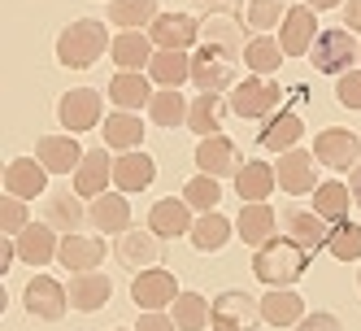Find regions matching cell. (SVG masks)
Returning a JSON list of instances; mask_svg holds the SVG:
<instances>
[{
    "label": "cell",
    "instance_id": "1",
    "mask_svg": "<svg viewBox=\"0 0 361 331\" xmlns=\"http://www.w3.org/2000/svg\"><path fill=\"white\" fill-rule=\"evenodd\" d=\"M309 270V253L292 236H274L262 248H252V275L266 288H296Z\"/></svg>",
    "mask_w": 361,
    "mask_h": 331
},
{
    "label": "cell",
    "instance_id": "2",
    "mask_svg": "<svg viewBox=\"0 0 361 331\" xmlns=\"http://www.w3.org/2000/svg\"><path fill=\"white\" fill-rule=\"evenodd\" d=\"M109 27L100 18H74L70 27H61L57 35V61L66 70H92L100 57L109 53Z\"/></svg>",
    "mask_w": 361,
    "mask_h": 331
},
{
    "label": "cell",
    "instance_id": "3",
    "mask_svg": "<svg viewBox=\"0 0 361 331\" xmlns=\"http://www.w3.org/2000/svg\"><path fill=\"white\" fill-rule=\"evenodd\" d=\"M226 105H231V114L244 118V122H266V118H274L283 109V88L274 79H262V74H248L244 83L231 88Z\"/></svg>",
    "mask_w": 361,
    "mask_h": 331
},
{
    "label": "cell",
    "instance_id": "4",
    "mask_svg": "<svg viewBox=\"0 0 361 331\" xmlns=\"http://www.w3.org/2000/svg\"><path fill=\"white\" fill-rule=\"evenodd\" d=\"M357 53H361V44L348 27H326L318 31L314 48H309V61H314L318 74H331V79H340V74L357 70Z\"/></svg>",
    "mask_w": 361,
    "mask_h": 331
},
{
    "label": "cell",
    "instance_id": "5",
    "mask_svg": "<svg viewBox=\"0 0 361 331\" xmlns=\"http://www.w3.org/2000/svg\"><path fill=\"white\" fill-rule=\"evenodd\" d=\"M235 70H240V57L226 53V48H214V44H196L192 53V83L196 92H231L235 88Z\"/></svg>",
    "mask_w": 361,
    "mask_h": 331
},
{
    "label": "cell",
    "instance_id": "6",
    "mask_svg": "<svg viewBox=\"0 0 361 331\" xmlns=\"http://www.w3.org/2000/svg\"><path fill=\"white\" fill-rule=\"evenodd\" d=\"M57 122H61V131H70V136L100 126V122H105V92H96V88H70V92H61Z\"/></svg>",
    "mask_w": 361,
    "mask_h": 331
},
{
    "label": "cell",
    "instance_id": "7",
    "mask_svg": "<svg viewBox=\"0 0 361 331\" xmlns=\"http://www.w3.org/2000/svg\"><path fill=\"white\" fill-rule=\"evenodd\" d=\"M266 318H262V301L240 292V288H226L214 296V331H257Z\"/></svg>",
    "mask_w": 361,
    "mask_h": 331
},
{
    "label": "cell",
    "instance_id": "8",
    "mask_svg": "<svg viewBox=\"0 0 361 331\" xmlns=\"http://www.w3.org/2000/svg\"><path fill=\"white\" fill-rule=\"evenodd\" d=\"M22 305H27V314L39 318V323H61L66 310H70V288L53 275H35L27 288H22Z\"/></svg>",
    "mask_w": 361,
    "mask_h": 331
},
{
    "label": "cell",
    "instance_id": "9",
    "mask_svg": "<svg viewBox=\"0 0 361 331\" xmlns=\"http://www.w3.org/2000/svg\"><path fill=\"white\" fill-rule=\"evenodd\" d=\"M314 157L326 170H353L361 162V136L348 126H322L314 136Z\"/></svg>",
    "mask_w": 361,
    "mask_h": 331
},
{
    "label": "cell",
    "instance_id": "10",
    "mask_svg": "<svg viewBox=\"0 0 361 331\" xmlns=\"http://www.w3.org/2000/svg\"><path fill=\"white\" fill-rule=\"evenodd\" d=\"M114 258L126 266V270H152L161 266V236L152 231V227H131V231H122L118 244H114Z\"/></svg>",
    "mask_w": 361,
    "mask_h": 331
},
{
    "label": "cell",
    "instance_id": "11",
    "mask_svg": "<svg viewBox=\"0 0 361 331\" xmlns=\"http://www.w3.org/2000/svg\"><path fill=\"white\" fill-rule=\"evenodd\" d=\"M274 174H279V188L288 196H314V188H318V157L305 152V148H288V152H279Z\"/></svg>",
    "mask_w": 361,
    "mask_h": 331
},
{
    "label": "cell",
    "instance_id": "12",
    "mask_svg": "<svg viewBox=\"0 0 361 331\" xmlns=\"http://www.w3.org/2000/svg\"><path fill=\"white\" fill-rule=\"evenodd\" d=\"M196 166L200 174H214V179H235L244 166V152L231 136H204L196 144Z\"/></svg>",
    "mask_w": 361,
    "mask_h": 331
},
{
    "label": "cell",
    "instance_id": "13",
    "mask_svg": "<svg viewBox=\"0 0 361 331\" xmlns=\"http://www.w3.org/2000/svg\"><path fill=\"white\" fill-rule=\"evenodd\" d=\"M318 40V13L309 5H292L279 22V44L288 57H309V48Z\"/></svg>",
    "mask_w": 361,
    "mask_h": 331
},
{
    "label": "cell",
    "instance_id": "14",
    "mask_svg": "<svg viewBox=\"0 0 361 331\" xmlns=\"http://www.w3.org/2000/svg\"><path fill=\"white\" fill-rule=\"evenodd\" d=\"M148 40L157 44V48L192 53V48L200 44V18H192V13H161V18L148 27Z\"/></svg>",
    "mask_w": 361,
    "mask_h": 331
},
{
    "label": "cell",
    "instance_id": "15",
    "mask_svg": "<svg viewBox=\"0 0 361 331\" xmlns=\"http://www.w3.org/2000/svg\"><path fill=\"white\" fill-rule=\"evenodd\" d=\"M131 301L140 305V310H166V305L178 301V279L161 266H152V270H140L131 279Z\"/></svg>",
    "mask_w": 361,
    "mask_h": 331
},
{
    "label": "cell",
    "instance_id": "16",
    "mask_svg": "<svg viewBox=\"0 0 361 331\" xmlns=\"http://www.w3.org/2000/svg\"><path fill=\"white\" fill-rule=\"evenodd\" d=\"M152 179H157V162L148 157L144 148H131V152H118L114 157V188L135 196V192H148Z\"/></svg>",
    "mask_w": 361,
    "mask_h": 331
},
{
    "label": "cell",
    "instance_id": "17",
    "mask_svg": "<svg viewBox=\"0 0 361 331\" xmlns=\"http://www.w3.org/2000/svg\"><path fill=\"white\" fill-rule=\"evenodd\" d=\"M109 183H114V157H109V148H87L79 170H74V192H79L83 200H96V196L109 192Z\"/></svg>",
    "mask_w": 361,
    "mask_h": 331
},
{
    "label": "cell",
    "instance_id": "18",
    "mask_svg": "<svg viewBox=\"0 0 361 331\" xmlns=\"http://www.w3.org/2000/svg\"><path fill=\"white\" fill-rule=\"evenodd\" d=\"M18 244V262H27V266H48V262H57V253H61V231L57 227H48V222H31L22 236H13Z\"/></svg>",
    "mask_w": 361,
    "mask_h": 331
},
{
    "label": "cell",
    "instance_id": "19",
    "mask_svg": "<svg viewBox=\"0 0 361 331\" xmlns=\"http://www.w3.org/2000/svg\"><path fill=\"white\" fill-rule=\"evenodd\" d=\"M105 96L114 100V109H126V114H140L148 109V100H152V79H148V70H118Z\"/></svg>",
    "mask_w": 361,
    "mask_h": 331
},
{
    "label": "cell",
    "instance_id": "20",
    "mask_svg": "<svg viewBox=\"0 0 361 331\" xmlns=\"http://www.w3.org/2000/svg\"><path fill=\"white\" fill-rule=\"evenodd\" d=\"M114 296V279L109 275H100V270H79V275H70V310H79V314H96V310H105Z\"/></svg>",
    "mask_w": 361,
    "mask_h": 331
},
{
    "label": "cell",
    "instance_id": "21",
    "mask_svg": "<svg viewBox=\"0 0 361 331\" xmlns=\"http://www.w3.org/2000/svg\"><path fill=\"white\" fill-rule=\"evenodd\" d=\"M87 222L96 227L100 236H122V231H131V200H126V192H105V196H96L92 205H87Z\"/></svg>",
    "mask_w": 361,
    "mask_h": 331
},
{
    "label": "cell",
    "instance_id": "22",
    "mask_svg": "<svg viewBox=\"0 0 361 331\" xmlns=\"http://www.w3.org/2000/svg\"><path fill=\"white\" fill-rule=\"evenodd\" d=\"M196 210L188 205L183 196H161V200H152V210H148V227L157 231L161 240H174V236H188L192 231V218Z\"/></svg>",
    "mask_w": 361,
    "mask_h": 331
},
{
    "label": "cell",
    "instance_id": "23",
    "mask_svg": "<svg viewBox=\"0 0 361 331\" xmlns=\"http://www.w3.org/2000/svg\"><path fill=\"white\" fill-rule=\"evenodd\" d=\"M44 188H48V166L39 157H13L5 166V192L9 196L35 200V196H44Z\"/></svg>",
    "mask_w": 361,
    "mask_h": 331
},
{
    "label": "cell",
    "instance_id": "24",
    "mask_svg": "<svg viewBox=\"0 0 361 331\" xmlns=\"http://www.w3.org/2000/svg\"><path fill=\"white\" fill-rule=\"evenodd\" d=\"M274 231H279V218H274V210L266 205V200H248V205H240L235 240H244L248 248H262L266 240H274Z\"/></svg>",
    "mask_w": 361,
    "mask_h": 331
},
{
    "label": "cell",
    "instance_id": "25",
    "mask_svg": "<svg viewBox=\"0 0 361 331\" xmlns=\"http://www.w3.org/2000/svg\"><path fill=\"white\" fill-rule=\"evenodd\" d=\"M35 157L48 166V174H74L79 162H83V148H79V140H74L70 131H61V136H39Z\"/></svg>",
    "mask_w": 361,
    "mask_h": 331
},
{
    "label": "cell",
    "instance_id": "26",
    "mask_svg": "<svg viewBox=\"0 0 361 331\" xmlns=\"http://www.w3.org/2000/svg\"><path fill=\"white\" fill-rule=\"evenodd\" d=\"M244 18H235V13H204L200 18V44H214V48H226V53H244Z\"/></svg>",
    "mask_w": 361,
    "mask_h": 331
},
{
    "label": "cell",
    "instance_id": "27",
    "mask_svg": "<svg viewBox=\"0 0 361 331\" xmlns=\"http://www.w3.org/2000/svg\"><path fill=\"white\" fill-rule=\"evenodd\" d=\"M188 240H192V248H196V253H222L231 240H235V222H231L226 214H218V210L196 214Z\"/></svg>",
    "mask_w": 361,
    "mask_h": 331
},
{
    "label": "cell",
    "instance_id": "28",
    "mask_svg": "<svg viewBox=\"0 0 361 331\" xmlns=\"http://www.w3.org/2000/svg\"><path fill=\"white\" fill-rule=\"evenodd\" d=\"M300 136H305L300 114H296V109H279L274 118L262 122V131H257V144H262L266 152H288V148L300 144Z\"/></svg>",
    "mask_w": 361,
    "mask_h": 331
},
{
    "label": "cell",
    "instance_id": "29",
    "mask_svg": "<svg viewBox=\"0 0 361 331\" xmlns=\"http://www.w3.org/2000/svg\"><path fill=\"white\" fill-rule=\"evenodd\" d=\"M57 262L66 270H100V262H105V240L100 236H61V253H57Z\"/></svg>",
    "mask_w": 361,
    "mask_h": 331
},
{
    "label": "cell",
    "instance_id": "30",
    "mask_svg": "<svg viewBox=\"0 0 361 331\" xmlns=\"http://www.w3.org/2000/svg\"><path fill=\"white\" fill-rule=\"evenodd\" d=\"M305 314H309V310H305V296H300L296 288H270V292L262 296V318H266L270 327H279V331L296 327Z\"/></svg>",
    "mask_w": 361,
    "mask_h": 331
},
{
    "label": "cell",
    "instance_id": "31",
    "mask_svg": "<svg viewBox=\"0 0 361 331\" xmlns=\"http://www.w3.org/2000/svg\"><path fill=\"white\" fill-rule=\"evenodd\" d=\"M44 222H48V227H57L61 236H74V231H79V227L87 222L83 196L74 192V188H70V192H53V196L44 200Z\"/></svg>",
    "mask_w": 361,
    "mask_h": 331
},
{
    "label": "cell",
    "instance_id": "32",
    "mask_svg": "<svg viewBox=\"0 0 361 331\" xmlns=\"http://www.w3.org/2000/svg\"><path fill=\"white\" fill-rule=\"evenodd\" d=\"M152 53H157V44L148 40V31H122L109 44V57H114L118 70H148Z\"/></svg>",
    "mask_w": 361,
    "mask_h": 331
},
{
    "label": "cell",
    "instance_id": "33",
    "mask_svg": "<svg viewBox=\"0 0 361 331\" xmlns=\"http://www.w3.org/2000/svg\"><path fill=\"white\" fill-rule=\"evenodd\" d=\"M288 236L314 258V253H322L326 248V236H331V222L322 218V214H314V210H288Z\"/></svg>",
    "mask_w": 361,
    "mask_h": 331
},
{
    "label": "cell",
    "instance_id": "34",
    "mask_svg": "<svg viewBox=\"0 0 361 331\" xmlns=\"http://www.w3.org/2000/svg\"><path fill=\"white\" fill-rule=\"evenodd\" d=\"M283 57H288V53H283L279 35H248L244 53H240V61L248 66V74H262V79H274Z\"/></svg>",
    "mask_w": 361,
    "mask_h": 331
},
{
    "label": "cell",
    "instance_id": "35",
    "mask_svg": "<svg viewBox=\"0 0 361 331\" xmlns=\"http://www.w3.org/2000/svg\"><path fill=\"white\" fill-rule=\"evenodd\" d=\"M226 114H231V105L222 96L200 92V96H192V105H188V131H196L200 140L204 136H222V118Z\"/></svg>",
    "mask_w": 361,
    "mask_h": 331
},
{
    "label": "cell",
    "instance_id": "36",
    "mask_svg": "<svg viewBox=\"0 0 361 331\" xmlns=\"http://www.w3.org/2000/svg\"><path fill=\"white\" fill-rule=\"evenodd\" d=\"M279 188V174H274V166L270 162H262V157H252V162H244L240 166V174H235V192H240V200L248 205V200H270V192Z\"/></svg>",
    "mask_w": 361,
    "mask_h": 331
},
{
    "label": "cell",
    "instance_id": "37",
    "mask_svg": "<svg viewBox=\"0 0 361 331\" xmlns=\"http://www.w3.org/2000/svg\"><path fill=\"white\" fill-rule=\"evenodd\" d=\"M148 79L157 88H183L192 79V53H174V48H157L148 61Z\"/></svg>",
    "mask_w": 361,
    "mask_h": 331
},
{
    "label": "cell",
    "instance_id": "38",
    "mask_svg": "<svg viewBox=\"0 0 361 331\" xmlns=\"http://www.w3.org/2000/svg\"><path fill=\"white\" fill-rule=\"evenodd\" d=\"M105 148H114V152H131V148H140L144 144V122H140V114H126V109H114V114H105Z\"/></svg>",
    "mask_w": 361,
    "mask_h": 331
},
{
    "label": "cell",
    "instance_id": "39",
    "mask_svg": "<svg viewBox=\"0 0 361 331\" xmlns=\"http://www.w3.org/2000/svg\"><path fill=\"white\" fill-rule=\"evenodd\" d=\"M188 105L192 100L178 96V88H157L148 100V122L161 126V131H174V126H188Z\"/></svg>",
    "mask_w": 361,
    "mask_h": 331
},
{
    "label": "cell",
    "instance_id": "40",
    "mask_svg": "<svg viewBox=\"0 0 361 331\" xmlns=\"http://www.w3.org/2000/svg\"><path fill=\"white\" fill-rule=\"evenodd\" d=\"M161 18V5L157 0H109V27H122V31H144Z\"/></svg>",
    "mask_w": 361,
    "mask_h": 331
},
{
    "label": "cell",
    "instance_id": "41",
    "mask_svg": "<svg viewBox=\"0 0 361 331\" xmlns=\"http://www.w3.org/2000/svg\"><path fill=\"white\" fill-rule=\"evenodd\" d=\"M309 210L322 214L331 227H335V222H344L348 210H353V192H348V183H340V179L318 183V188H314V205H309Z\"/></svg>",
    "mask_w": 361,
    "mask_h": 331
},
{
    "label": "cell",
    "instance_id": "42",
    "mask_svg": "<svg viewBox=\"0 0 361 331\" xmlns=\"http://www.w3.org/2000/svg\"><path fill=\"white\" fill-rule=\"evenodd\" d=\"M170 318L178 331H204L214 323V301H204L200 292H178V301L170 305Z\"/></svg>",
    "mask_w": 361,
    "mask_h": 331
},
{
    "label": "cell",
    "instance_id": "43",
    "mask_svg": "<svg viewBox=\"0 0 361 331\" xmlns=\"http://www.w3.org/2000/svg\"><path fill=\"white\" fill-rule=\"evenodd\" d=\"M292 5L288 0H244V27L252 35H266L270 27H279L283 13H288Z\"/></svg>",
    "mask_w": 361,
    "mask_h": 331
},
{
    "label": "cell",
    "instance_id": "44",
    "mask_svg": "<svg viewBox=\"0 0 361 331\" xmlns=\"http://www.w3.org/2000/svg\"><path fill=\"white\" fill-rule=\"evenodd\" d=\"M326 253H331L335 262H361V227L353 218L335 222L331 236H326Z\"/></svg>",
    "mask_w": 361,
    "mask_h": 331
},
{
    "label": "cell",
    "instance_id": "45",
    "mask_svg": "<svg viewBox=\"0 0 361 331\" xmlns=\"http://www.w3.org/2000/svg\"><path fill=\"white\" fill-rule=\"evenodd\" d=\"M183 200H188L196 214L218 210V200H222V179H214V174H196V179L183 183Z\"/></svg>",
    "mask_w": 361,
    "mask_h": 331
},
{
    "label": "cell",
    "instance_id": "46",
    "mask_svg": "<svg viewBox=\"0 0 361 331\" xmlns=\"http://www.w3.org/2000/svg\"><path fill=\"white\" fill-rule=\"evenodd\" d=\"M27 227H31V210H27V200L5 192V200H0V236H22Z\"/></svg>",
    "mask_w": 361,
    "mask_h": 331
},
{
    "label": "cell",
    "instance_id": "47",
    "mask_svg": "<svg viewBox=\"0 0 361 331\" xmlns=\"http://www.w3.org/2000/svg\"><path fill=\"white\" fill-rule=\"evenodd\" d=\"M335 100H340L344 109H361V70H348L335 79Z\"/></svg>",
    "mask_w": 361,
    "mask_h": 331
},
{
    "label": "cell",
    "instance_id": "48",
    "mask_svg": "<svg viewBox=\"0 0 361 331\" xmlns=\"http://www.w3.org/2000/svg\"><path fill=\"white\" fill-rule=\"evenodd\" d=\"M292 331H344V323L335 314H326V310H318V314H305Z\"/></svg>",
    "mask_w": 361,
    "mask_h": 331
},
{
    "label": "cell",
    "instance_id": "49",
    "mask_svg": "<svg viewBox=\"0 0 361 331\" xmlns=\"http://www.w3.org/2000/svg\"><path fill=\"white\" fill-rule=\"evenodd\" d=\"M135 331H178V327H174V318H170L166 310H140Z\"/></svg>",
    "mask_w": 361,
    "mask_h": 331
},
{
    "label": "cell",
    "instance_id": "50",
    "mask_svg": "<svg viewBox=\"0 0 361 331\" xmlns=\"http://www.w3.org/2000/svg\"><path fill=\"white\" fill-rule=\"evenodd\" d=\"M344 27L353 35H361V0H348V5H344Z\"/></svg>",
    "mask_w": 361,
    "mask_h": 331
},
{
    "label": "cell",
    "instance_id": "51",
    "mask_svg": "<svg viewBox=\"0 0 361 331\" xmlns=\"http://www.w3.org/2000/svg\"><path fill=\"white\" fill-rule=\"evenodd\" d=\"M348 192H353V205L361 210V162H357V166L348 170Z\"/></svg>",
    "mask_w": 361,
    "mask_h": 331
},
{
    "label": "cell",
    "instance_id": "52",
    "mask_svg": "<svg viewBox=\"0 0 361 331\" xmlns=\"http://www.w3.org/2000/svg\"><path fill=\"white\" fill-rule=\"evenodd\" d=\"M204 13H231V0H196Z\"/></svg>",
    "mask_w": 361,
    "mask_h": 331
},
{
    "label": "cell",
    "instance_id": "53",
    "mask_svg": "<svg viewBox=\"0 0 361 331\" xmlns=\"http://www.w3.org/2000/svg\"><path fill=\"white\" fill-rule=\"evenodd\" d=\"M305 5H309V9H314V13H322V9H344V5H348V0H305Z\"/></svg>",
    "mask_w": 361,
    "mask_h": 331
},
{
    "label": "cell",
    "instance_id": "54",
    "mask_svg": "<svg viewBox=\"0 0 361 331\" xmlns=\"http://www.w3.org/2000/svg\"><path fill=\"white\" fill-rule=\"evenodd\" d=\"M109 331H135V327H109Z\"/></svg>",
    "mask_w": 361,
    "mask_h": 331
},
{
    "label": "cell",
    "instance_id": "55",
    "mask_svg": "<svg viewBox=\"0 0 361 331\" xmlns=\"http://www.w3.org/2000/svg\"><path fill=\"white\" fill-rule=\"evenodd\" d=\"M357 288H361V270H357Z\"/></svg>",
    "mask_w": 361,
    "mask_h": 331
},
{
    "label": "cell",
    "instance_id": "56",
    "mask_svg": "<svg viewBox=\"0 0 361 331\" xmlns=\"http://www.w3.org/2000/svg\"><path fill=\"white\" fill-rule=\"evenodd\" d=\"M357 61H361V53H357Z\"/></svg>",
    "mask_w": 361,
    "mask_h": 331
}]
</instances>
